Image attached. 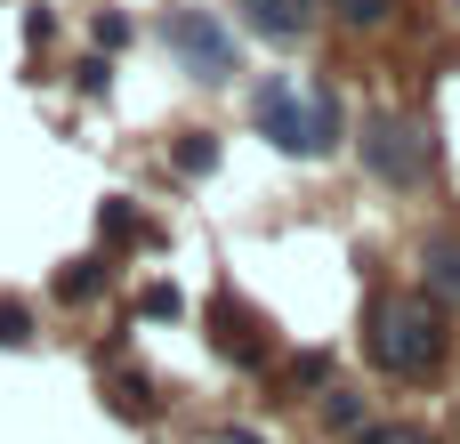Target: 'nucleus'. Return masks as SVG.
Segmentation results:
<instances>
[{
	"instance_id": "f257e3e1",
	"label": "nucleus",
	"mask_w": 460,
	"mask_h": 444,
	"mask_svg": "<svg viewBox=\"0 0 460 444\" xmlns=\"http://www.w3.org/2000/svg\"><path fill=\"white\" fill-rule=\"evenodd\" d=\"M364 356L380 380L396 388H429L445 364H453V332H445V307L429 291H380L364 307Z\"/></svg>"
},
{
	"instance_id": "f03ea898",
	"label": "nucleus",
	"mask_w": 460,
	"mask_h": 444,
	"mask_svg": "<svg viewBox=\"0 0 460 444\" xmlns=\"http://www.w3.org/2000/svg\"><path fill=\"white\" fill-rule=\"evenodd\" d=\"M356 154H364V170H372L380 186H396V194H420V186L437 178V138H429V121L404 113V105H372V113L356 121Z\"/></svg>"
},
{
	"instance_id": "7ed1b4c3",
	"label": "nucleus",
	"mask_w": 460,
	"mask_h": 444,
	"mask_svg": "<svg viewBox=\"0 0 460 444\" xmlns=\"http://www.w3.org/2000/svg\"><path fill=\"white\" fill-rule=\"evenodd\" d=\"M162 40H170L178 65L202 73V81H226V73H234V40H226L202 8H170V16H162Z\"/></svg>"
},
{
	"instance_id": "20e7f679",
	"label": "nucleus",
	"mask_w": 460,
	"mask_h": 444,
	"mask_svg": "<svg viewBox=\"0 0 460 444\" xmlns=\"http://www.w3.org/2000/svg\"><path fill=\"white\" fill-rule=\"evenodd\" d=\"M251 113H259V129H267V146H275V154L307 162V97H299V89H291L283 73H267V81H259Z\"/></svg>"
},
{
	"instance_id": "39448f33",
	"label": "nucleus",
	"mask_w": 460,
	"mask_h": 444,
	"mask_svg": "<svg viewBox=\"0 0 460 444\" xmlns=\"http://www.w3.org/2000/svg\"><path fill=\"white\" fill-rule=\"evenodd\" d=\"M243 24H251L267 49H299V40L323 24V0H243Z\"/></svg>"
},
{
	"instance_id": "423d86ee",
	"label": "nucleus",
	"mask_w": 460,
	"mask_h": 444,
	"mask_svg": "<svg viewBox=\"0 0 460 444\" xmlns=\"http://www.w3.org/2000/svg\"><path fill=\"white\" fill-rule=\"evenodd\" d=\"M420 291H429L445 315L460 307V235H429V243H420Z\"/></svg>"
},
{
	"instance_id": "0eeeda50",
	"label": "nucleus",
	"mask_w": 460,
	"mask_h": 444,
	"mask_svg": "<svg viewBox=\"0 0 460 444\" xmlns=\"http://www.w3.org/2000/svg\"><path fill=\"white\" fill-rule=\"evenodd\" d=\"M348 146V105H340V89L323 81L315 97H307V162H332Z\"/></svg>"
},
{
	"instance_id": "6e6552de",
	"label": "nucleus",
	"mask_w": 460,
	"mask_h": 444,
	"mask_svg": "<svg viewBox=\"0 0 460 444\" xmlns=\"http://www.w3.org/2000/svg\"><path fill=\"white\" fill-rule=\"evenodd\" d=\"M97 291H105V251H81L73 267H57V299L81 307V299H97Z\"/></svg>"
},
{
	"instance_id": "1a4fd4ad",
	"label": "nucleus",
	"mask_w": 460,
	"mask_h": 444,
	"mask_svg": "<svg viewBox=\"0 0 460 444\" xmlns=\"http://www.w3.org/2000/svg\"><path fill=\"white\" fill-rule=\"evenodd\" d=\"M323 8H332L348 32H364V40H372V32H388V24H396V8H404V0H323Z\"/></svg>"
},
{
	"instance_id": "9d476101",
	"label": "nucleus",
	"mask_w": 460,
	"mask_h": 444,
	"mask_svg": "<svg viewBox=\"0 0 460 444\" xmlns=\"http://www.w3.org/2000/svg\"><path fill=\"white\" fill-rule=\"evenodd\" d=\"M178 170H186V178H210V170H218V138H210V129H186V138H178Z\"/></svg>"
},
{
	"instance_id": "9b49d317",
	"label": "nucleus",
	"mask_w": 460,
	"mask_h": 444,
	"mask_svg": "<svg viewBox=\"0 0 460 444\" xmlns=\"http://www.w3.org/2000/svg\"><path fill=\"white\" fill-rule=\"evenodd\" d=\"M323 421H332L340 437H356V429H364V396H356V388H323Z\"/></svg>"
},
{
	"instance_id": "f8f14e48",
	"label": "nucleus",
	"mask_w": 460,
	"mask_h": 444,
	"mask_svg": "<svg viewBox=\"0 0 460 444\" xmlns=\"http://www.w3.org/2000/svg\"><path fill=\"white\" fill-rule=\"evenodd\" d=\"M291 388H332V356L323 348H307V356H291V372H283Z\"/></svg>"
},
{
	"instance_id": "ddd939ff",
	"label": "nucleus",
	"mask_w": 460,
	"mask_h": 444,
	"mask_svg": "<svg viewBox=\"0 0 460 444\" xmlns=\"http://www.w3.org/2000/svg\"><path fill=\"white\" fill-rule=\"evenodd\" d=\"M0 348H32V307L0 299Z\"/></svg>"
},
{
	"instance_id": "4468645a",
	"label": "nucleus",
	"mask_w": 460,
	"mask_h": 444,
	"mask_svg": "<svg viewBox=\"0 0 460 444\" xmlns=\"http://www.w3.org/2000/svg\"><path fill=\"white\" fill-rule=\"evenodd\" d=\"M89 32H97V49H121V40H129V16H113V8H97V16H89Z\"/></svg>"
},
{
	"instance_id": "2eb2a0df",
	"label": "nucleus",
	"mask_w": 460,
	"mask_h": 444,
	"mask_svg": "<svg viewBox=\"0 0 460 444\" xmlns=\"http://www.w3.org/2000/svg\"><path fill=\"white\" fill-rule=\"evenodd\" d=\"M137 235V218H129V202L121 194H105V243H129Z\"/></svg>"
}]
</instances>
